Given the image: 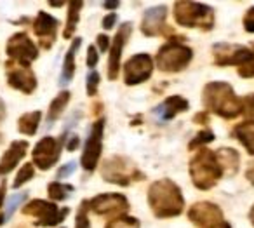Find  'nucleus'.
<instances>
[{
	"instance_id": "ea45409f",
	"label": "nucleus",
	"mask_w": 254,
	"mask_h": 228,
	"mask_svg": "<svg viewBox=\"0 0 254 228\" xmlns=\"http://www.w3.org/2000/svg\"><path fill=\"white\" fill-rule=\"evenodd\" d=\"M117 18H119V16H117L115 12H110L108 16H105V18H103V28L112 30L113 26H115V23H117Z\"/></svg>"
},
{
	"instance_id": "0eeeda50",
	"label": "nucleus",
	"mask_w": 254,
	"mask_h": 228,
	"mask_svg": "<svg viewBox=\"0 0 254 228\" xmlns=\"http://www.w3.org/2000/svg\"><path fill=\"white\" fill-rule=\"evenodd\" d=\"M23 213L37 218V227L51 228L63 223V220L68 216L70 209L68 207H61L60 209L56 206V202H53V200L51 202H47V200H32V202L23 206Z\"/></svg>"
},
{
	"instance_id": "c756f323",
	"label": "nucleus",
	"mask_w": 254,
	"mask_h": 228,
	"mask_svg": "<svg viewBox=\"0 0 254 228\" xmlns=\"http://www.w3.org/2000/svg\"><path fill=\"white\" fill-rule=\"evenodd\" d=\"M33 174H35V171H33V164H25L18 171V174H16L14 183H12V188H19V186H23L26 181H30V179L33 178Z\"/></svg>"
},
{
	"instance_id": "b1692460",
	"label": "nucleus",
	"mask_w": 254,
	"mask_h": 228,
	"mask_svg": "<svg viewBox=\"0 0 254 228\" xmlns=\"http://www.w3.org/2000/svg\"><path fill=\"white\" fill-rule=\"evenodd\" d=\"M70 98H71L70 91H61L60 94L53 99V103H51V106H49V112H47V127H51L58 119H60L63 110L68 106Z\"/></svg>"
},
{
	"instance_id": "f03ea898",
	"label": "nucleus",
	"mask_w": 254,
	"mask_h": 228,
	"mask_svg": "<svg viewBox=\"0 0 254 228\" xmlns=\"http://www.w3.org/2000/svg\"><path fill=\"white\" fill-rule=\"evenodd\" d=\"M202 103L207 112L223 119H235L242 115V99L235 94L228 82H209L202 91Z\"/></svg>"
},
{
	"instance_id": "09e8293b",
	"label": "nucleus",
	"mask_w": 254,
	"mask_h": 228,
	"mask_svg": "<svg viewBox=\"0 0 254 228\" xmlns=\"http://www.w3.org/2000/svg\"><path fill=\"white\" fill-rule=\"evenodd\" d=\"M49 4H51V5H53V7H54V5H56V7H60V5H63V4H66V2H60V0H56V2H54V0H51V2H49Z\"/></svg>"
},
{
	"instance_id": "f257e3e1",
	"label": "nucleus",
	"mask_w": 254,
	"mask_h": 228,
	"mask_svg": "<svg viewBox=\"0 0 254 228\" xmlns=\"http://www.w3.org/2000/svg\"><path fill=\"white\" fill-rule=\"evenodd\" d=\"M148 206L157 218L180 216L185 209L181 188L169 178L157 179L148 188Z\"/></svg>"
},
{
	"instance_id": "cd10ccee",
	"label": "nucleus",
	"mask_w": 254,
	"mask_h": 228,
	"mask_svg": "<svg viewBox=\"0 0 254 228\" xmlns=\"http://www.w3.org/2000/svg\"><path fill=\"white\" fill-rule=\"evenodd\" d=\"M214 133H212L211 129H200L198 131V134L193 138V140L190 141V145H188V148L190 150H197V148H200V147H204V145H207V143H211V141H214Z\"/></svg>"
},
{
	"instance_id": "8fccbe9b",
	"label": "nucleus",
	"mask_w": 254,
	"mask_h": 228,
	"mask_svg": "<svg viewBox=\"0 0 254 228\" xmlns=\"http://www.w3.org/2000/svg\"><path fill=\"white\" fill-rule=\"evenodd\" d=\"M249 220H251V223L254 225V206L251 207V211H249Z\"/></svg>"
},
{
	"instance_id": "9b49d317",
	"label": "nucleus",
	"mask_w": 254,
	"mask_h": 228,
	"mask_svg": "<svg viewBox=\"0 0 254 228\" xmlns=\"http://www.w3.org/2000/svg\"><path fill=\"white\" fill-rule=\"evenodd\" d=\"M64 140V136H61V140L53 136H46L35 145L32 152V157H33V165L40 169V171H47L51 169L58 160H60V155H61V141Z\"/></svg>"
},
{
	"instance_id": "f704fd0d",
	"label": "nucleus",
	"mask_w": 254,
	"mask_h": 228,
	"mask_svg": "<svg viewBox=\"0 0 254 228\" xmlns=\"http://www.w3.org/2000/svg\"><path fill=\"white\" fill-rule=\"evenodd\" d=\"M244 28L247 33H254V7L247 9L246 16H244Z\"/></svg>"
},
{
	"instance_id": "423d86ee",
	"label": "nucleus",
	"mask_w": 254,
	"mask_h": 228,
	"mask_svg": "<svg viewBox=\"0 0 254 228\" xmlns=\"http://www.w3.org/2000/svg\"><path fill=\"white\" fill-rule=\"evenodd\" d=\"M191 60H193V51L180 42L166 44L160 47L155 56L159 70L166 72V74H178V72L185 70Z\"/></svg>"
},
{
	"instance_id": "de8ad7c7",
	"label": "nucleus",
	"mask_w": 254,
	"mask_h": 228,
	"mask_svg": "<svg viewBox=\"0 0 254 228\" xmlns=\"http://www.w3.org/2000/svg\"><path fill=\"white\" fill-rule=\"evenodd\" d=\"M212 228H232V225H230L228 221H223V223L216 225V227H212Z\"/></svg>"
},
{
	"instance_id": "c9c22d12",
	"label": "nucleus",
	"mask_w": 254,
	"mask_h": 228,
	"mask_svg": "<svg viewBox=\"0 0 254 228\" xmlns=\"http://www.w3.org/2000/svg\"><path fill=\"white\" fill-rule=\"evenodd\" d=\"M239 75L242 78H254V60L242 65V67L239 68Z\"/></svg>"
},
{
	"instance_id": "2f4dec72",
	"label": "nucleus",
	"mask_w": 254,
	"mask_h": 228,
	"mask_svg": "<svg viewBox=\"0 0 254 228\" xmlns=\"http://www.w3.org/2000/svg\"><path fill=\"white\" fill-rule=\"evenodd\" d=\"M75 228H91V223H89V200H84L78 206V213L77 218H75Z\"/></svg>"
},
{
	"instance_id": "58836bf2",
	"label": "nucleus",
	"mask_w": 254,
	"mask_h": 228,
	"mask_svg": "<svg viewBox=\"0 0 254 228\" xmlns=\"http://www.w3.org/2000/svg\"><path fill=\"white\" fill-rule=\"evenodd\" d=\"M73 171H75V162H68V164H64L63 167L58 171V178H68V176H71L73 174Z\"/></svg>"
},
{
	"instance_id": "ddd939ff",
	"label": "nucleus",
	"mask_w": 254,
	"mask_h": 228,
	"mask_svg": "<svg viewBox=\"0 0 254 228\" xmlns=\"http://www.w3.org/2000/svg\"><path fill=\"white\" fill-rule=\"evenodd\" d=\"M89 209L99 216H124L129 211V202L120 193H101L98 197H92L89 200Z\"/></svg>"
},
{
	"instance_id": "f8f14e48",
	"label": "nucleus",
	"mask_w": 254,
	"mask_h": 228,
	"mask_svg": "<svg viewBox=\"0 0 254 228\" xmlns=\"http://www.w3.org/2000/svg\"><path fill=\"white\" fill-rule=\"evenodd\" d=\"M153 60L150 54H134L124 63V82L127 85L143 84L152 77Z\"/></svg>"
},
{
	"instance_id": "9d476101",
	"label": "nucleus",
	"mask_w": 254,
	"mask_h": 228,
	"mask_svg": "<svg viewBox=\"0 0 254 228\" xmlns=\"http://www.w3.org/2000/svg\"><path fill=\"white\" fill-rule=\"evenodd\" d=\"M5 53L11 58V61L21 65V67H30L33 60H37L39 56V49L32 42L28 35L25 32H18L7 40V47Z\"/></svg>"
},
{
	"instance_id": "39448f33",
	"label": "nucleus",
	"mask_w": 254,
	"mask_h": 228,
	"mask_svg": "<svg viewBox=\"0 0 254 228\" xmlns=\"http://www.w3.org/2000/svg\"><path fill=\"white\" fill-rule=\"evenodd\" d=\"M101 176L105 181L119 186H129L132 181L145 178L141 174V171L126 157L106 158L101 165Z\"/></svg>"
},
{
	"instance_id": "37998d69",
	"label": "nucleus",
	"mask_w": 254,
	"mask_h": 228,
	"mask_svg": "<svg viewBox=\"0 0 254 228\" xmlns=\"http://www.w3.org/2000/svg\"><path fill=\"white\" fill-rule=\"evenodd\" d=\"M193 122H195V124H200V126H207V124H209V115H207V112L197 113V115L193 117Z\"/></svg>"
},
{
	"instance_id": "a878e982",
	"label": "nucleus",
	"mask_w": 254,
	"mask_h": 228,
	"mask_svg": "<svg viewBox=\"0 0 254 228\" xmlns=\"http://www.w3.org/2000/svg\"><path fill=\"white\" fill-rule=\"evenodd\" d=\"M82 7H84V2L80 0H70L68 2V21H66V28H64L63 37L64 39H71L75 33L78 23V14H80Z\"/></svg>"
},
{
	"instance_id": "e433bc0d",
	"label": "nucleus",
	"mask_w": 254,
	"mask_h": 228,
	"mask_svg": "<svg viewBox=\"0 0 254 228\" xmlns=\"http://www.w3.org/2000/svg\"><path fill=\"white\" fill-rule=\"evenodd\" d=\"M5 190H7V183L2 181V183H0V227L5 223L4 211H2V207H4V202H5Z\"/></svg>"
},
{
	"instance_id": "a211bd4d",
	"label": "nucleus",
	"mask_w": 254,
	"mask_h": 228,
	"mask_svg": "<svg viewBox=\"0 0 254 228\" xmlns=\"http://www.w3.org/2000/svg\"><path fill=\"white\" fill-rule=\"evenodd\" d=\"M58 25H60L58 19L53 18L51 14H47V12L40 11L39 14H37L35 21H33V32H35V35L39 37L40 46H42L44 49H49V47L54 44V40H56Z\"/></svg>"
},
{
	"instance_id": "603ef678",
	"label": "nucleus",
	"mask_w": 254,
	"mask_h": 228,
	"mask_svg": "<svg viewBox=\"0 0 254 228\" xmlns=\"http://www.w3.org/2000/svg\"><path fill=\"white\" fill-rule=\"evenodd\" d=\"M61 228H64V227H61Z\"/></svg>"
},
{
	"instance_id": "4c0bfd02",
	"label": "nucleus",
	"mask_w": 254,
	"mask_h": 228,
	"mask_svg": "<svg viewBox=\"0 0 254 228\" xmlns=\"http://www.w3.org/2000/svg\"><path fill=\"white\" fill-rule=\"evenodd\" d=\"M98 61H99V54H98V51H96V47L89 46L87 47V67L94 68L96 65H98Z\"/></svg>"
},
{
	"instance_id": "aec40b11",
	"label": "nucleus",
	"mask_w": 254,
	"mask_h": 228,
	"mask_svg": "<svg viewBox=\"0 0 254 228\" xmlns=\"http://www.w3.org/2000/svg\"><path fill=\"white\" fill-rule=\"evenodd\" d=\"M188 106H190V105H188V101L183 98V96H169V98H167L162 105L157 106L155 113H157V117H159L160 120H164V122H166V120H173L178 113L187 112Z\"/></svg>"
},
{
	"instance_id": "c03bdc74",
	"label": "nucleus",
	"mask_w": 254,
	"mask_h": 228,
	"mask_svg": "<svg viewBox=\"0 0 254 228\" xmlns=\"http://www.w3.org/2000/svg\"><path fill=\"white\" fill-rule=\"evenodd\" d=\"M246 178H247V181H249L251 185H254V160H251L249 165H247V169H246Z\"/></svg>"
},
{
	"instance_id": "c85d7f7f",
	"label": "nucleus",
	"mask_w": 254,
	"mask_h": 228,
	"mask_svg": "<svg viewBox=\"0 0 254 228\" xmlns=\"http://www.w3.org/2000/svg\"><path fill=\"white\" fill-rule=\"evenodd\" d=\"M106 228H139V220L138 218H132V216H119V218H113Z\"/></svg>"
},
{
	"instance_id": "393cba45",
	"label": "nucleus",
	"mask_w": 254,
	"mask_h": 228,
	"mask_svg": "<svg viewBox=\"0 0 254 228\" xmlns=\"http://www.w3.org/2000/svg\"><path fill=\"white\" fill-rule=\"evenodd\" d=\"M42 120V112H32L25 113V115L19 117L18 120V129L25 136H35L37 129H39V124Z\"/></svg>"
},
{
	"instance_id": "1a4fd4ad",
	"label": "nucleus",
	"mask_w": 254,
	"mask_h": 228,
	"mask_svg": "<svg viewBox=\"0 0 254 228\" xmlns=\"http://www.w3.org/2000/svg\"><path fill=\"white\" fill-rule=\"evenodd\" d=\"M212 56L218 67H237L249 63L254 60V51L249 47L237 46V44H214L212 46Z\"/></svg>"
},
{
	"instance_id": "bb28decb",
	"label": "nucleus",
	"mask_w": 254,
	"mask_h": 228,
	"mask_svg": "<svg viewBox=\"0 0 254 228\" xmlns=\"http://www.w3.org/2000/svg\"><path fill=\"white\" fill-rule=\"evenodd\" d=\"M71 192H73V186L64 185V183H60V181L49 183V188H47L49 199H53V202H60V200H64L68 193H71Z\"/></svg>"
},
{
	"instance_id": "72a5a7b5",
	"label": "nucleus",
	"mask_w": 254,
	"mask_h": 228,
	"mask_svg": "<svg viewBox=\"0 0 254 228\" xmlns=\"http://www.w3.org/2000/svg\"><path fill=\"white\" fill-rule=\"evenodd\" d=\"M87 96H96V92H98V85H99V74L96 70L89 72L87 75Z\"/></svg>"
},
{
	"instance_id": "3c124183",
	"label": "nucleus",
	"mask_w": 254,
	"mask_h": 228,
	"mask_svg": "<svg viewBox=\"0 0 254 228\" xmlns=\"http://www.w3.org/2000/svg\"><path fill=\"white\" fill-rule=\"evenodd\" d=\"M251 49H253V51H254V42H251Z\"/></svg>"
},
{
	"instance_id": "f3484780",
	"label": "nucleus",
	"mask_w": 254,
	"mask_h": 228,
	"mask_svg": "<svg viewBox=\"0 0 254 228\" xmlns=\"http://www.w3.org/2000/svg\"><path fill=\"white\" fill-rule=\"evenodd\" d=\"M7 82L11 87L21 91L23 94H32L37 89V77L30 67H21L14 61L7 63Z\"/></svg>"
},
{
	"instance_id": "5701e85b",
	"label": "nucleus",
	"mask_w": 254,
	"mask_h": 228,
	"mask_svg": "<svg viewBox=\"0 0 254 228\" xmlns=\"http://www.w3.org/2000/svg\"><path fill=\"white\" fill-rule=\"evenodd\" d=\"M232 134H233V138H237V140L244 145L247 153L254 157V122L246 120V122L239 124V126H235Z\"/></svg>"
},
{
	"instance_id": "20e7f679",
	"label": "nucleus",
	"mask_w": 254,
	"mask_h": 228,
	"mask_svg": "<svg viewBox=\"0 0 254 228\" xmlns=\"http://www.w3.org/2000/svg\"><path fill=\"white\" fill-rule=\"evenodd\" d=\"M174 18L180 26L209 32L214 26V9L200 2H174Z\"/></svg>"
},
{
	"instance_id": "7c9ffc66",
	"label": "nucleus",
	"mask_w": 254,
	"mask_h": 228,
	"mask_svg": "<svg viewBox=\"0 0 254 228\" xmlns=\"http://www.w3.org/2000/svg\"><path fill=\"white\" fill-rule=\"evenodd\" d=\"M26 197H28V192H19V193H14V195L9 199V202H7V207H5V211H4V216H5V221L9 220V218L14 214V211L18 209V206L19 204H23L26 200Z\"/></svg>"
},
{
	"instance_id": "a18cd8bd",
	"label": "nucleus",
	"mask_w": 254,
	"mask_h": 228,
	"mask_svg": "<svg viewBox=\"0 0 254 228\" xmlns=\"http://www.w3.org/2000/svg\"><path fill=\"white\" fill-rule=\"evenodd\" d=\"M119 5H120V2L113 0V2H105V4H103V7H105V9H117Z\"/></svg>"
},
{
	"instance_id": "4468645a",
	"label": "nucleus",
	"mask_w": 254,
	"mask_h": 228,
	"mask_svg": "<svg viewBox=\"0 0 254 228\" xmlns=\"http://www.w3.org/2000/svg\"><path fill=\"white\" fill-rule=\"evenodd\" d=\"M188 220L198 228H212L216 225L223 223V211L219 206L212 202H197L188 209Z\"/></svg>"
},
{
	"instance_id": "6e6552de",
	"label": "nucleus",
	"mask_w": 254,
	"mask_h": 228,
	"mask_svg": "<svg viewBox=\"0 0 254 228\" xmlns=\"http://www.w3.org/2000/svg\"><path fill=\"white\" fill-rule=\"evenodd\" d=\"M103 133H105V119H98L91 127L87 140L84 143V152H82L80 164L84 171L92 172L96 169L103 152Z\"/></svg>"
},
{
	"instance_id": "dca6fc26",
	"label": "nucleus",
	"mask_w": 254,
	"mask_h": 228,
	"mask_svg": "<svg viewBox=\"0 0 254 228\" xmlns=\"http://www.w3.org/2000/svg\"><path fill=\"white\" fill-rule=\"evenodd\" d=\"M132 32V23H124L119 28L117 35L113 37L112 46H110V54H108V78L110 80H117L120 74V56H122L124 46L127 44L129 37Z\"/></svg>"
},
{
	"instance_id": "4be33fe9",
	"label": "nucleus",
	"mask_w": 254,
	"mask_h": 228,
	"mask_svg": "<svg viewBox=\"0 0 254 228\" xmlns=\"http://www.w3.org/2000/svg\"><path fill=\"white\" fill-rule=\"evenodd\" d=\"M216 157H218L219 164L223 167V172H228L230 176L237 174L240 167V155L233 148H219L216 152Z\"/></svg>"
},
{
	"instance_id": "49530a36",
	"label": "nucleus",
	"mask_w": 254,
	"mask_h": 228,
	"mask_svg": "<svg viewBox=\"0 0 254 228\" xmlns=\"http://www.w3.org/2000/svg\"><path fill=\"white\" fill-rule=\"evenodd\" d=\"M4 119H5V105H4V101L0 99V124L4 122Z\"/></svg>"
},
{
	"instance_id": "79ce46f5",
	"label": "nucleus",
	"mask_w": 254,
	"mask_h": 228,
	"mask_svg": "<svg viewBox=\"0 0 254 228\" xmlns=\"http://www.w3.org/2000/svg\"><path fill=\"white\" fill-rule=\"evenodd\" d=\"M98 46H99V51H108V46H112V44H110V39L106 35H98Z\"/></svg>"
},
{
	"instance_id": "7ed1b4c3",
	"label": "nucleus",
	"mask_w": 254,
	"mask_h": 228,
	"mask_svg": "<svg viewBox=\"0 0 254 228\" xmlns=\"http://www.w3.org/2000/svg\"><path fill=\"white\" fill-rule=\"evenodd\" d=\"M223 174L225 172L216 157V152L209 148H200L190 160V178L198 190H211L223 178Z\"/></svg>"
},
{
	"instance_id": "412c9836",
	"label": "nucleus",
	"mask_w": 254,
	"mask_h": 228,
	"mask_svg": "<svg viewBox=\"0 0 254 228\" xmlns=\"http://www.w3.org/2000/svg\"><path fill=\"white\" fill-rule=\"evenodd\" d=\"M80 44H82L80 37L73 39V42H71L68 53L64 54V63H63V68H61V78H60L61 87H66V85L71 82V78H73V74H75V54H77Z\"/></svg>"
},
{
	"instance_id": "473e14b6",
	"label": "nucleus",
	"mask_w": 254,
	"mask_h": 228,
	"mask_svg": "<svg viewBox=\"0 0 254 228\" xmlns=\"http://www.w3.org/2000/svg\"><path fill=\"white\" fill-rule=\"evenodd\" d=\"M242 113L247 117V120L254 122V92L242 99Z\"/></svg>"
},
{
	"instance_id": "6ab92c4d",
	"label": "nucleus",
	"mask_w": 254,
	"mask_h": 228,
	"mask_svg": "<svg viewBox=\"0 0 254 228\" xmlns=\"http://www.w3.org/2000/svg\"><path fill=\"white\" fill-rule=\"evenodd\" d=\"M26 152H28V143L26 141H12V145L5 150V153L0 158V174H9L21 162V158L26 155Z\"/></svg>"
},
{
	"instance_id": "2eb2a0df",
	"label": "nucleus",
	"mask_w": 254,
	"mask_h": 228,
	"mask_svg": "<svg viewBox=\"0 0 254 228\" xmlns=\"http://www.w3.org/2000/svg\"><path fill=\"white\" fill-rule=\"evenodd\" d=\"M167 19V7L166 5H153L146 9L143 14L141 21V32L146 37H157V35H173V28H169L166 23Z\"/></svg>"
},
{
	"instance_id": "a19ab883",
	"label": "nucleus",
	"mask_w": 254,
	"mask_h": 228,
	"mask_svg": "<svg viewBox=\"0 0 254 228\" xmlns=\"http://www.w3.org/2000/svg\"><path fill=\"white\" fill-rule=\"evenodd\" d=\"M78 145H80V138H78L77 134H73V136L68 138V141H66V150L68 152H75L78 148Z\"/></svg>"
}]
</instances>
